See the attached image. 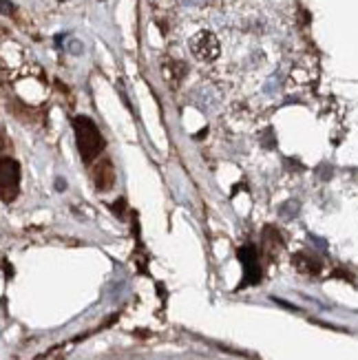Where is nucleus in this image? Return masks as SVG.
Returning <instances> with one entry per match:
<instances>
[{
  "label": "nucleus",
  "mask_w": 358,
  "mask_h": 360,
  "mask_svg": "<svg viewBox=\"0 0 358 360\" xmlns=\"http://www.w3.org/2000/svg\"><path fill=\"white\" fill-rule=\"evenodd\" d=\"M73 131H76V140H78L82 162L91 164L104 148V140H102L100 129L89 118H84L82 115V118H76V122H73Z\"/></svg>",
  "instance_id": "f257e3e1"
},
{
  "label": "nucleus",
  "mask_w": 358,
  "mask_h": 360,
  "mask_svg": "<svg viewBox=\"0 0 358 360\" xmlns=\"http://www.w3.org/2000/svg\"><path fill=\"white\" fill-rule=\"evenodd\" d=\"M188 47H191V54L202 62H213L221 54L219 38L213 31H197L191 38V42H188Z\"/></svg>",
  "instance_id": "f03ea898"
},
{
  "label": "nucleus",
  "mask_w": 358,
  "mask_h": 360,
  "mask_svg": "<svg viewBox=\"0 0 358 360\" xmlns=\"http://www.w3.org/2000/svg\"><path fill=\"white\" fill-rule=\"evenodd\" d=\"M20 190V166L12 157L3 160V201L12 204Z\"/></svg>",
  "instance_id": "7ed1b4c3"
},
{
  "label": "nucleus",
  "mask_w": 358,
  "mask_h": 360,
  "mask_svg": "<svg viewBox=\"0 0 358 360\" xmlns=\"http://www.w3.org/2000/svg\"><path fill=\"white\" fill-rule=\"evenodd\" d=\"M93 182L100 190H109L113 188V182H115V173H113V166L111 162H100L96 166V171H93Z\"/></svg>",
  "instance_id": "20e7f679"
},
{
  "label": "nucleus",
  "mask_w": 358,
  "mask_h": 360,
  "mask_svg": "<svg viewBox=\"0 0 358 360\" xmlns=\"http://www.w3.org/2000/svg\"><path fill=\"white\" fill-rule=\"evenodd\" d=\"M294 266H297V270L303 274H317L319 272V261L308 257V254H299V257L294 259Z\"/></svg>",
  "instance_id": "39448f33"
}]
</instances>
